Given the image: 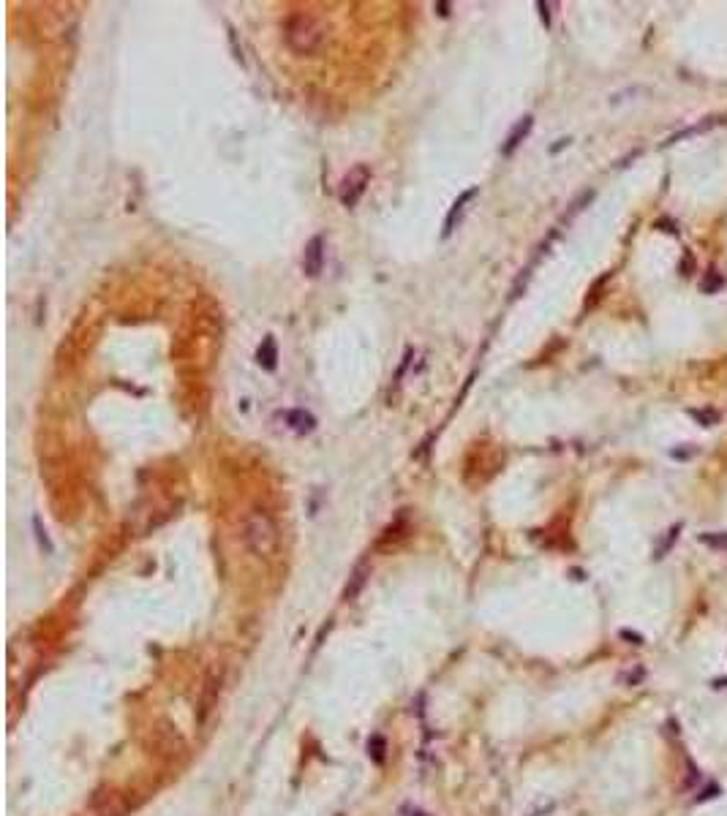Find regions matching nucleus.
Masks as SVG:
<instances>
[{
  "mask_svg": "<svg viewBox=\"0 0 727 816\" xmlns=\"http://www.w3.org/2000/svg\"><path fill=\"white\" fill-rule=\"evenodd\" d=\"M433 8L439 11V17H450V3H447V0H439Z\"/></svg>",
  "mask_w": 727,
  "mask_h": 816,
  "instance_id": "obj_20",
  "label": "nucleus"
},
{
  "mask_svg": "<svg viewBox=\"0 0 727 816\" xmlns=\"http://www.w3.org/2000/svg\"><path fill=\"white\" fill-rule=\"evenodd\" d=\"M643 677H646V670H643V667H635L632 672H626V675H624V683H629V686H638Z\"/></svg>",
  "mask_w": 727,
  "mask_h": 816,
  "instance_id": "obj_16",
  "label": "nucleus"
},
{
  "mask_svg": "<svg viewBox=\"0 0 727 816\" xmlns=\"http://www.w3.org/2000/svg\"><path fill=\"white\" fill-rule=\"evenodd\" d=\"M532 128H534V117H532V115H526V117H520V120L515 122V128H513V131H510V137H507V142L501 144V156H504V158L513 156L515 150H517V147L523 144V139H526V137L532 134Z\"/></svg>",
  "mask_w": 727,
  "mask_h": 816,
  "instance_id": "obj_6",
  "label": "nucleus"
},
{
  "mask_svg": "<svg viewBox=\"0 0 727 816\" xmlns=\"http://www.w3.org/2000/svg\"><path fill=\"white\" fill-rule=\"evenodd\" d=\"M284 419H286V425H289L297 435L314 433V427H316L314 414H308L305 408H292V411H286L284 414Z\"/></svg>",
  "mask_w": 727,
  "mask_h": 816,
  "instance_id": "obj_8",
  "label": "nucleus"
},
{
  "mask_svg": "<svg viewBox=\"0 0 727 816\" xmlns=\"http://www.w3.org/2000/svg\"><path fill=\"white\" fill-rule=\"evenodd\" d=\"M722 120H725V117H719V115H716V117H706V120H700L697 125H689V128H684V131L673 134L670 139L665 142V147H668V144H675V142H681V139H689V137H697V134H706V131H711V128H716Z\"/></svg>",
  "mask_w": 727,
  "mask_h": 816,
  "instance_id": "obj_10",
  "label": "nucleus"
},
{
  "mask_svg": "<svg viewBox=\"0 0 727 816\" xmlns=\"http://www.w3.org/2000/svg\"><path fill=\"white\" fill-rule=\"evenodd\" d=\"M321 267H324V237L316 234L308 240L305 251H302V272L308 278H319Z\"/></svg>",
  "mask_w": 727,
  "mask_h": 816,
  "instance_id": "obj_5",
  "label": "nucleus"
},
{
  "mask_svg": "<svg viewBox=\"0 0 727 816\" xmlns=\"http://www.w3.org/2000/svg\"><path fill=\"white\" fill-rule=\"evenodd\" d=\"M284 35H286V47L294 54L305 57V54L319 52L321 47H324L327 28H324V22H319L316 17H311V14H305V11H297V14H292V17L286 19Z\"/></svg>",
  "mask_w": 727,
  "mask_h": 816,
  "instance_id": "obj_1",
  "label": "nucleus"
},
{
  "mask_svg": "<svg viewBox=\"0 0 727 816\" xmlns=\"http://www.w3.org/2000/svg\"><path fill=\"white\" fill-rule=\"evenodd\" d=\"M697 541L709 544V547H716V550H727V534H700Z\"/></svg>",
  "mask_w": 727,
  "mask_h": 816,
  "instance_id": "obj_13",
  "label": "nucleus"
},
{
  "mask_svg": "<svg viewBox=\"0 0 727 816\" xmlns=\"http://www.w3.org/2000/svg\"><path fill=\"white\" fill-rule=\"evenodd\" d=\"M33 528H36V536H38V541H41V544H44V547H47V553H52V544H50V539H47V531H44V528H41V520H38V517H33Z\"/></svg>",
  "mask_w": 727,
  "mask_h": 816,
  "instance_id": "obj_15",
  "label": "nucleus"
},
{
  "mask_svg": "<svg viewBox=\"0 0 727 816\" xmlns=\"http://www.w3.org/2000/svg\"><path fill=\"white\" fill-rule=\"evenodd\" d=\"M567 144H569V139H561L559 144H556V147H553V153H559V150H561V147H567Z\"/></svg>",
  "mask_w": 727,
  "mask_h": 816,
  "instance_id": "obj_21",
  "label": "nucleus"
},
{
  "mask_svg": "<svg viewBox=\"0 0 727 816\" xmlns=\"http://www.w3.org/2000/svg\"><path fill=\"white\" fill-rule=\"evenodd\" d=\"M128 808L131 805L120 792H101L90 800V816H125Z\"/></svg>",
  "mask_w": 727,
  "mask_h": 816,
  "instance_id": "obj_4",
  "label": "nucleus"
},
{
  "mask_svg": "<svg viewBox=\"0 0 727 816\" xmlns=\"http://www.w3.org/2000/svg\"><path fill=\"white\" fill-rule=\"evenodd\" d=\"M537 8H539V17H542V22H545V28H550V3H537Z\"/></svg>",
  "mask_w": 727,
  "mask_h": 816,
  "instance_id": "obj_19",
  "label": "nucleus"
},
{
  "mask_svg": "<svg viewBox=\"0 0 727 816\" xmlns=\"http://www.w3.org/2000/svg\"><path fill=\"white\" fill-rule=\"evenodd\" d=\"M368 574H371V566H368V563H360L355 572H352V580H349V585H346V591H343V596H346L349 602H352V599H357V593L362 591V585H365Z\"/></svg>",
  "mask_w": 727,
  "mask_h": 816,
  "instance_id": "obj_11",
  "label": "nucleus"
},
{
  "mask_svg": "<svg viewBox=\"0 0 727 816\" xmlns=\"http://www.w3.org/2000/svg\"><path fill=\"white\" fill-rule=\"evenodd\" d=\"M477 193H479V188H477V185H474V188L463 191L461 196L455 199V205L450 207V212H447V221H444V231H442L444 237H450V234L455 231V226H458V221H461V215H463V209H466V205H469V202H471V199H474Z\"/></svg>",
  "mask_w": 727,
  "mask_h": 816,
  "instance_id": "obj_7",
  "label": "nucleus"
},
{
  "mask_svg": "<svg viewBox=\"0 0 727 816\" xmlns=\"http://www.w3.org/2000/svg\"><path fill=\"white\" fill-rule=\"evenodd\" d=\"M256 362L265 367L267 373H273L278 367V346H275V338L273 335H265L262 346L256 351Z\"/></svg>",
  "mask_w": 727,
  "mask_h": 816,
  "instance_id": "obj_9",
  "label": "nucleus"
},
{
  "mask_svg": "<svg viewBox=\"0 0 727 816\" xmlns=\"http://www.w3.org/2000/svg\"><path fill=\"white\" fill-rule=\"evenodd\" d=\"M692 270H694V256H692V251H687V253H684V264H678V272H681V275H692Z\"/></svg>",
  "mask_w": 727,
  "mask_h": 816,
  "instance_id": "obj_17",
  "label": "nucleus"
},
{
  "mask_svg": "<svg viewBox=\"0 0 727 816\" xmlns=\"http://www.w3.org/2000/svg\"><path fill=\"white\" fill-rule=\"evenodd\" d=\"M722 286H725V278H722L719 272H714V270H711V272H706V280L700 283V289H703L706 294H714V292H719Z\"/></svg>",
  "mask_w": 727,
  "mask_h": 816,
  "instance_id": "obj_12",
  "label": "nucleus"
},
{
  "mask_svg": "<svg viewBox=\"0 0 727 816\" xmlns=\"http://www.w3.org/2000/svg\"><path fill=\"white\" fill-rule=\"evenodd\" d=\"M243 539H246V547L256 558H273L278 550L281 534L265 509H251L246 515V522H243Z\"/></svg>",
  "mask_w": 727,
  "mask_h": 816,
  "instance_id": "obj_2",
  "label": "nucleus"
},
{
  "mask_svg": "<svg viewBox=\"0 0 727 816\" xmlns=\"http://www.w3.org/2000/svg\"><path fill=\"white\" fill-rule=\"evenodd\" d=\"M368 185H371V169H368L365 163H357V166H352L349 172L343 174V180H340V185H338V202L346 209H355L357 205H360V199L365 196V191H368Z\"/></svg>",
  "mask_w": 727,
  "mask_h": 816,
  "instance_id": "obj_3",
  "label": "nucleus"
},
{
  "mask_svg": "<svg viewBox=\"0 0 727 816\" xmlns=\"http://www.w3.org/2000/svg\"><path fill=\"white\" fill-rule=\"evenodd\" d=\"M692 417L697 419V422H703V425H714V422L719 419L714 411H692Z\"/></svg>",
  "mask_w": 727,
  "mask_h": 816,
  "instance_id": "obj_18",
  "label": "nucleus"
},
{
  "mask_svg": "<svg viewBox=\"0 0 727 816\" xmlns=\"http://www.w3.org/2000/svg\"><path fill=\"white\" fill-rule=\"evenodd\" d=\"M678 531H681V525H673V528H670V534H668V539L662 541V547H656L654 558H665V553L673 547V541H675V536H678Z\"/></svg>",
  "mask_w": 727,
  "mask_h": 816,
  "instance_id": "obj_14",
  "label": "nucleus"
}]
</instances>
